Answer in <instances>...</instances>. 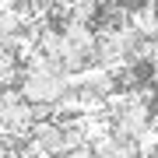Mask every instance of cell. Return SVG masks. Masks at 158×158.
<instances>
[{
  "mask_svg": "<svg viewBox=\"0 0 158 158\" xmlns=\"http://www.w3.org/2000/svg\"><path fill=\"white\" fill-rule=\"evenodd\" d=\"M18 95H21L28 106H39V109H53L63 106L70 95H74V77L60 63L53 60H42V56H32L21 63V81H18Z\"/></svg>",
  "mask_w": 158,
  "mask_h": 158,
  "instance_id": "1",
  "label": "cell"
},
{
  "mask_svg": "<svg viewBox=\"0 0 158 158\" xmlns=\"http://www.w3.org/2000/svg\"><path fill=\"white\" fill-rule=\"evenodd\" d=\"M95 158H144V144L137 141H123L116 134H102L98 141H91Z\"/></svg>",
  "mask_w": 158,
  "mask_h": 158,
  "instance_id": "2",
  "label": "cell"
},
{
  "mask_svg": "<svg viewBox=\"0 0 158 158\" xmlns=\"http://www.w3.org/2000/svg\"><path fill=\"white\" fill-rule=\"evenodd\" d=\"M63 158H95V151H91V144H88V148H77V151H70Z\"/></svg>",
  "mask_w": 158,
  "mask_h": 158,
  "instance_id": "3",
  "label": "cell"
}]
</instances>
